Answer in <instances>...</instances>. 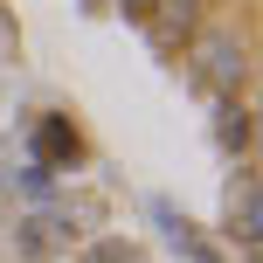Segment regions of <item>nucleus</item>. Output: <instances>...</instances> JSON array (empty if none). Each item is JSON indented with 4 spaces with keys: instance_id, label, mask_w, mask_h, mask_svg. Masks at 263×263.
I'll return each mask as SVG.
<instances>
[{
    "instance_id": "obj_1",
    "label": "nucleus",
    "mask_w": 263,
    "mask_h": 263,
    "mask_svg": "<svg viewBox=\"0 0 263 263\" xmlns=\"http://www.w3.org/2000/svg\"><path fill=\"white\" fill-rule=\"evenodd\" d=\"M187 69H194L208 90L236 97V90H242V77H250V42L229 35V28H201V35L187 42Z\"/></svg>"
},
{
    "instance_id": "obj_2",
    "label": "nucleus",
    "mask_w": 263,
    "mask_h": 263,
    "mask_svg": "<svg viewBox=\"0 0 263 263\" xmlns=\"http://www.w3.org/2000/svg\"><path fill=\"white\" fill-rule=\"evenodd\" d=\"M222 222H229V236H236L242 250H256V229H263V187H256L250 166H236V180H229V194H222Z\"/></svg>"
},
{
    "instance_id": "obj_3",
    "label": "nucleus",
    "mask_w": 263,
    "mask_h": 263,
    "mask_svg": "<svg viewBox=\"0 0 263 263\" xmlns=\"http://www.w3.org/2000/svg\"><path fill=\"white\" fill-rule=\"evenodd\" d=\"M201 14H208V0H153V14H145L153 49H180V42H194V35H201Z\"/></svg>"
},
{
    "instance_id": "obj_4",
    "label": "nucleus",
    "mask_w": 263,
    "mask_h": 263,
    "mask_svg": "<svg viewBox=\"0 0 263 263\" xmlns=\"http://www.w3.org/2000/svg\"><path fill=\"white\" fill-rule=\"evenodd\" d=\"M250 104H236V97H222L215 104V139H222V153H250Z\"/></svg>"
},
{
    "instance_id": "obj_5",
    "label": "nucleus",
    "mask_w": 263,
    "mask_h": 263,
    "mask_svg": "<svg viewBox=\"0 0 263 263\" xmlns=\"http://www.w3.org/2000/svg\"><path fill=\"white\" fill-rule=\"evenodd\" d=\"M166 236H173V250H180L187 263H222V256H215V250H208V242H201L187 222H173V215H166Z\"/></svg>"
},
{
    "instance_id": "obj_6",
    "label": "nucleus",
    "mask_w": 263,
    "mask_h": 263,
    "mask_svg": "<svg viewBox=\"0 0 263 263\" xmlns=\"http://www.w3.org/2000/svg\"><path fill=\"white\" fill-rule=\"evenodd\" d=\"M90 263H132V250H125V242H97Z\"/></svg>"
},
{
    "instance_id": "obj_7",
    "label": "nucleus",
    "mask_w": 263,
    "mask_h": 263,
    "mask_svg": "<svg viewBox=\"0 0 263 263\" xmlns=\"http://www.w3.org/2000/svg\"><path fill=\"white\" fill-rule=\"evenodd\" d=\"M7 55H14V14L0 7V63H7Z\"/></svg>"
},
{
    "instance_id": "obj_8",
    "label": "nucleus",
    "mask_w": 263,
    "mask_h": 263,
    "mask_svg": "<svg viewBox=\"0 0 263 263\" xmlns=\"http://www.w3.org/2000/svg\"><path fill=\"white\" fill-rule=\"evenodd\" d=\"M118 14H125V21H145V14H153V0H118Z\"/></svg>"
},
{
    "instance_id": "obj_9",
    "label": "nucleus",
    "mask_w": 263,
    "mask_h": 263,
    "mask_svg": "<svg viewBox=\"0 0 263 263\" xmlns=\"http://www.w3.org/2000/svg\"><path fill=\"white\" fill-rule=\"evenodd\" d=\"M21 263H28V256H21Z\"/></svg>"
}]
</instances>
